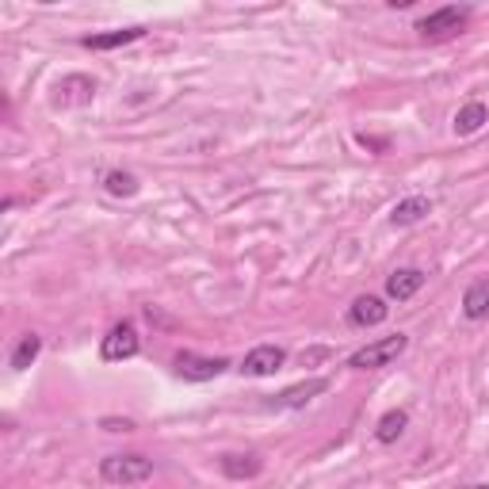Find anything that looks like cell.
<instances>
[{
	"label": "cell",
	"instance_id": "cell-1",
	"mask_svg": "<svg viewBox=\"0 0 489 489\" xmlns=\"http://www.w3.org/2000/svg\"><path fill=\"white\" fill-rule=\"evenodd\" d=\"M405 348H410V336H405V333H394V336H383V341L363 344L360 352H352V356H348V367H352V371H375V367L394 363Z\"/></svg>",
	"mask_w": 489,
	"mask_h": 489
},
{
	"label": "cell",
	"instance_id": "cell-2",
	"mask_svg": "<svg viewBox=\"0 0 489 489\" xmlns=\"http://www.w3.org/2000/svg\"><path fill=\"white\" fill-rule=\"evenodd\" d=\"M153 474V459L145 455H107L100 463V478L107 485H134Z\"/></svg>",
	"mask_w": 489,
	"mask_h": 489
},
{
	"label": "cell",
	"instance_id": "cell-3",
	"mask_svg": "<svg viewBox=\"0 0 489 489\" xmlns=\"http://www.w3.org/2000/svg\"><path fill=\"white\" fill-rule=\"evenodd\" d=\"M172 367H176V375L180 378H187V383H207V378H219L226 367H229V360H222V356H195V352H180V356L172 360Z\"/></svg>",
	"mask_w": 489,
	"mask_h": 489
},
{
	"label": "cell",
	"instance_id": "cell-4",
	"mask_svg": "<svg viewBox=\"0 0 489 489\" xmlns=\"http://www.w3.org/2000/svg\"><path fill=\"white\" fill-rule=\"evenodd\" d=\"M138 348H142V341H138V329H134L130 321H119L115 329L104 336L100 356H104L107 363H122V360H134V356H138Z\"/></svg>",
	"mask_w": 489,
	"mask_h": 489
},
{
	"label": "cell",
	"instance_id": "cell-5",
	"mask_svg": "<svg viewBox=\"0 0 489 489\" xmlns=\"http://www.w3.org/2000/svg\"><path fill=\"white\" fill-rule=\"evenodd\" d=\"M467 20H470V8L447 4V8H440V12H432V16L420 20V23H417V31L425 35V38H447V35H455Z\"/></svg>",
	"mask_w": 489,
	"mask_h": 489
},
{
	"label": "cell",
	"instance_id": "cell-6",
	"mask_svg": "<svg viewBox=\"0 0 489 489\" xmlns=\"http://www.w3.org/2000/svg\"><path fill=\"white\" fill-rule=\"evenodd\" d=\"M283 363H287V352H283L279 344H261V348H253L249 356L241 360V375L264 378V375H276Z\"/></svg>",
	"mask_w": 489,
	"mask_h": 489
},
{
	"label": "cell",
	"instance_id": "cell-7",
	"mask_svg": "<svg viewBox=\"0 0 489 489\" xmlns=\"http://www.w3.org/2000/svg\"><path fill=\"white\" fill-rule=\"evenodd\" d=\"M329 390V383L325 378H306V383H298V386H287L283 394H276V398L268 402V410H303L306 402H314L318 394Z\"/></svg>",
	"mask_w": 489,
	"mask_h": 489
},
{
	"label": "cell",
	"instance_id": "cell-8",
	"mask_svg": "<svg viewBox=\"0 0 489 489\" xmlns=\"http://www.w3.org/2000/svg\"><path fill=\"white\" fill-rule=\"evenodd\" d=\"M386 318H390V306L378 294H360L356 303L348 306V321L356 325V329H371V325H383Z\"/></svg>",
	"mask_w": 489,
	"mask_h": 489
},
{
	"label": "cell",
	"instance_id": "cell-9",
	"mask_svg": "<svg viewBox=\"0 0 489 489\" xmlns=\"http://www.w3.org/2000/svg\"><path fill=\"white\" fill-rule=\"evenodd\" d=\"M420 287H425V271H420V268H398L386 279V294L394 298V303H410Z\"/></svg>",
	"mask_w": 489,
	"mask_h": 489
},
{
	"label": "cell",
	"instance_id": "cell-10",
	"mask_svg": "<svg viewBox=\"0 0 489 489\" xmlns=\"http://www.w3.org/2000/svg\"><path fill=\"white\" fill-rule=\"evenodd\" d=\"M145 35V27H122V31H104V35H85L80 38V46L85 50H119L127 43H138Z\"/></svg>",
	"mask_w": 489,
	"mask_h": 489
},
{
	"label": "cell",
	"instance_id": "cell-11",
	"mask_svg": "<svg viewBox=\"0 0 489 489\" xmlns=\"http://www.w3.org/2000/svg\"><path fill=\"white\" fill-rule=\"evenodd\" d=\"M425 214H432V199H425V195H410V199H402L398 207L390 211V222L394 226H413V222H420Z\"/></svg>",
	"mask_w": 489,
	"mask_h": 489
},
{
	"label": "cell",
	"instance_id": "cell-12",
	"mask_svg": "<svg viewBox=\"0 0 489 489\" xmlns=\"http://www.w3.org/2000/svg\"><path fill=\"white\" fill-rule=\"evenodd\" d=\"M463 314L470 321H485L489 318V279L470 283L467 294H463Z\"/></svg>",
	"mask_w": 489,
	"mask_h": 489
},
{
	"label": "cell",
	"instance_id": "cell-13",
	"mask_svg": "<svg viewBox=\"0 0 489 489\" xmlns=\"http://www.w3.org/2000/svg\"><path fill=\"white\" fill-rule=\"evenodd\" d=\"M489 122V107L482 104V100H474V104H467V107H459V115H455V134H478L482 127Z\"/></svg>",
	"mask_w": 489,
	"mask_h": 489
},
{
	"label": "cell",
	"instance_id": "cell-14",
	"mask_svg": "<svg viewBox=\"0 0 489 489\" xmlns=\"http://www.w3.org/2000/svg\"><path fill=\"white\" fill-rule=\"evenodd\" d=\"M261 470H264L261 455H226V459H222V474H226V478H234V482L256 478Z\"/></svg>",
	"mask_w": 489,
	"mask_h": 489
},
{
	"label": "cell",
	"instance_id": "cell-15",
	"mask_svg": "<svg viewBox=\"0 0 489 489\" xmlns=\"http://www.w3.org/2000/svg\"><path fill=\"white\" fill-rule=\"evenodd\" d=\"M405 425H410V413H405V410H390V413L378 417L375 440H378V443H398V436L405 432Z\"/></svg>",
	"mask_w": 489,
	"mask_h": 489
},
{
	"label": "cell",
	"instance_id": "cell-16",
	"mask_svg": "<svg viewBox=\"0 0 489 489\" xmlns=\"http://www.w3.org/2000/svg\"><path fill=\"white\" fill-rule=\"evenodd\" d=\"M58 92H62V104H88L96 96V85H92L88 77H65Z\"/></svg>",
	"mask_w": 489,
	"mask_h": 489
},
{
	"label": "cell",
	"instance_id": "cell-17",
	"mask_svg": "<svg viewBox=\"0 0 489 489\" xmlns=\"http://www.w3.org/2000/svg\"><path fill=\"white\" fill-rule=\"evenodd\" d=\"M38 352H43V341H38L35 333H27V336H20V344H16V352H12V371H27L35 360H38Z\"/></svg>",
	"mask_w": 489,
	"mask_h": 489
},
{
	"label": "cell",
	"instance_id": "cell-18",
	"mask_svg": "<svg viewBox=\"0 0 489 489\" xmlns=\"http://www.w3.org/2000/svg\"><path fill=\"white\" fill-rule=\"evenodd\" d=\"M104 187H107V192H112V195H119V199L138 195V180H134L130 172H119V169L104 176Z\"/></svg>",
	"mask_w": 489,
	"mask_h": 489
},
{
	"label": "cell",
	"instance_id": "cell-19",
	"mask_svg": "<svg viewBox=\"0 0 489 489\" xmlns=\"http://www.w3.org/2000/svg\"><path fill=\"white\" fill-rule=\"evenodd\" d=\"M100 425H104L107 432H134V420H127V417H122V420H119V417H104Z\"/></svg>",
	"mask_w": 489,
	"mask_h": 489
},
{
	"label": "cell",
	"instance_id": "cell-20",
	"mask_svg": "<svg viewBox=\"0 0 489 489\" xmlns=\"http://www.w3.org/2000/svg\"><path fill=\"white\" fill-rule=\"evenodd\" d=\"M470 489H489V485H470Z\"/></svg>",
	"mask_w": 489,
	"mask_h": 489
}]
</instances>
